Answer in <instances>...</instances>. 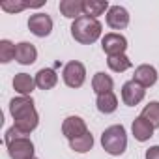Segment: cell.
<instances>
[{
	"label": "cell",
	"instance_id": "cell-1",
	"mask_svg": "<svg viewBox=\"0 0 159 159\" xmlns=\"http://www.w3.org/2000/svg\"><path fill=\"white\" fill-rule=\"evenodd\" d=\"M10 112L15 120V127L23 133V135H30L38 124H39V116L36 112V107H34V99L30 96H19V98H13L10 101Z\"/></svg>",
	"mask_w": 159,
	"mask_h": 159
},
{
	"label": "cell",
	"instance_id": "cell-2",
	"mask_svg": "<svg viewBox=\"0 0 159 159\" xmlns=\"http://www.w3.org/2000/svg\"><path fill=\"white\" fill-rule=\"evenodd\" d=\"M71 36L75 41L83 43V45H90L94 43L99 36H101V23L94 17L83 15L77 21H73L71 25Z\"/></svg>",
	"mask_w": 159,
	"mask_h": 159
},
{
	"label": "cell",
	"instance_id": "cell-3",
	"mask_svg": "<svg viewBox=\"0 0 159 159\" xmlns=\"http://www.w3.org/2000/svg\"><path fill=\"white\" fill-rule=\"evenodd\" d=\"M101 146L111 155H122L127 148V135L124 125H111L101 135Z\"/></svg>",
	"mask_w": 159,
	"mask_h": 159
},
{
	"label": "cell",
	"instance_id": "cell-4",
	"mask_svg": "<svg viewBox=\"0 0 159 159\" xmlns=\"http://www.w3.org/2000/svg\"><path fill=\"white\" fill-rule=\"evenodd\" d=\"M62 77H64V83L69 88H81L84 84V79H86V67L81 62L71 60L64 66Z\"/></svg>",
	"mask_w": 159,
	"mask_h": 159
},
{
	"label": "cell",
	"instance_id": "cell-5",
	"mask_svg": "<svg viewBox=\"0 0 159 159\" xmlns=\"http://www.w3.org/2000/svg\"><path fill=\"white\" fill-rule=\"evenodd\" d=\"M6 146H8V153L11 159H34V144L28 137L13 139Z\"/></svg>",
	"mask_w": 159,
	"mask_h": 159
},
{
	"label": "cell",
	"instance_id": "cell-6",
	"mask_svg": "<svg viewBox=\"0 0 159 159\" xmlns=\"http://www.w3.org/2000/svg\"><path fill=\"white\" fill-rule=\"evenodd\" d=\"M28 30L38 38H45L52 32V19L47 13H34L28 19Z\"/></svg>",
	"mask_w": 159,
	"mask_h": 159
},
{
	"label": "cell",
	"instance_id": "cell-7",
	"mask_svg": "<svg viewBox=\"0 0 159 159\" xmlns=\"http://www.w3.org/2000/svg\"><path fill=\"white\" fill-rule=\"evenodd\" d=\"M101 45H103V51H105L109 56H118V54H124V52H125V49H127V39H125L122 34L111 32V34H105V38L101 39Z\"/></svg>",
	"mask_w": 159,
	"mask_h": 159
},
{
	"label": "cell",
	"instance_id": "cell-8",
	"mask_svg": "<svg viewBox=\"0 0 159 159\" xmlns=\"http://www.w3.org/2000/svg\"><path fill=\"white\" fill-rule=\"evenodd\" d=\"M144 96H146V88L140 86V84L135 83V81H127V83L122 86V99H124V103H125L127 107L139 105V103L144 99Z\"/></svg>",
	"mask_w": 159,
	"mask_h": 159
},
{
	"label": "cell",
	"instance_id": "cell-9",
	"mask_svg": "<svg viewBox=\"0 0 159 159\" xmlns=\"http://www.w3.org/2000/svg\"><path fill=\"white\" fill-rule=\"evenodd\" d=\"M62 133L67 140H73L77 137L88 133V127H86V122L81 116H67L62 124Z\"/></svg>",
	"mask_w": 159,
	"mask_h": 159
},
{
	"label": "cell",
	"instance_id": "cell-10",
	"mask_svg": "<svg viewBox=\"0 0 159 159\" xmlns=\"http://www.w3.org/2000/svg\"><path fill=\"white\" fill-rule=\"evenodd\" d=\"M107 25L114 30H124L129 25V13L122 6H111L107 11Z\"/></svg>",
	"mask_w": 159,
	"mask_h": 159
},
{
	"label": "cell",
	"instance_id": "cell-11",
	"mask_svg": "<svg viewBox=\"0 0 159 159\" xmlns=\"http://www.w3.org/2000/svg\"><path fill=\"white\" fill-rule=\"evenodd\" d=\"M133 81L139 83L140 86L148 88V86H153L157 83V71L153 66H148V64H142L135 69V75H133Z\"/></svg>",
	"mask_w": 159,
	"mask_h": 159
},
{
	"label": "cell",
	"instance_id": "cell-12",
	"mask_svg": "<svg viewBox=\"0 0 159 159\" xmlns=\"http://www.w3.org/2000/svg\"><path fill=\"white\" fill-rule=\"evenodd\" d=\"M36 58H38V51H36V47H34L32 43L21 41V43L15 45V60H17L19 64L30 66V64L36 62Z\"/></svg>",
	"mask_w": 159,
	"mask_h": 159
},
{
	"label": "cell",
	"instance_id": "cell-13",
	"mask_svg": "<svg viewBox=\"0 0 159 159\" xmlns=\"http://www.w3.org/2000/svg\"><path fill=\"white\" fill-rule=\"evenodd\" d=\"M60 13L67 19H73L77 21L79 17H83L84 15V10H83V2L81 0H60Z\"/></svg>",
	"mask_w": 159,
	"mask_h": 159
},
{
	"label": "cell",
	"instance_id": "cell-14",
	"mask_svg": "<svg viewBox=\"0 0 159 159\" xmlns=\"http://www.w3.org/2000/svg\"><path fill=\"white\" fill-rule=\"evenodd\" d=\"M153 125L148 122V120H144L142 116H139V118H135L133 120V125H131V131H133V137L139 140V142H144V140H148L152 135H153Z\"/></svg>",
	"mask_w": 159,
	"mask_h": 159
},
{
	"label": "cell",
	"instance_id": "cell-15",
	"mask_svg": "<svg viewBox=\"0 0 159 159\" xmlns=\"http://www.w3.org/2000/svg\"><path fill=\"white\" fill-rule=\"evenodd\" d=\"M56 83H58V75L51 67H43L36 73V86L41 90H51L56 86Z\"/></svg>",
	"mask_w": 159,
	"mask_h": 159
},
{
	"label": "cell",
	"instance_id": "cell-16",
	"mask_svg": "<svg viewBox=\"0 0 159 159\" xmlns=\"http://www.w3.org/2000/svg\"><path fill=\"white\" fill-rule=\"evenodd\" d=\"M36 86V79H32L28 73H17L13 77V88L21 96H30Z\"/></svg>",
	"mask_w": 159,
	"mask_h": 159
},
{
	"label": "cell",
	"instance_id": "cell-17",
	"mask_svg": "<svg viewBox=\"0 0 159 159\" xmlns=\"http://www.w3.org/2000/svg\"><path fill=\"white\" fill-rule=\"evenodd\" d=\"M112 86H114L112 77H111V75H107V73H103V71L96 73V75H94V79H92V88H94V92H96L98 96H99V94L112 92Z\"/></svg>",
	"mask_w": 159,
	"mask_h": 159
},
{
	"label": "cell",
	"instance_id": "cell-18",
	"mask_svg": "<svg viewBox=\"0 0 159 159\" xmlns=\"http://www.w3.org/2000/svg\"><path fill=\"white\" fill-rule=\"evenodd\" d=\"M83 10H84V15L98 19L99 15L105 13V10H109V2L107 0H84Z\"/></svg>",
	"mask_w": 159,
	"mask_h": 159
},
{
	"label": "cell",
	"instance_id": "cell-19",
	"mask_svg": "<svg viewBox=\"0 0 159 159\" xmlns=\"http://www.w3.org/2000/svg\"><path fill=\"white\" fill-rule=\"evenodd\" d=\"M96 105H98V111H99V112L111 114V112H114V111L118 109V99H116V96H114L112 92H107V94H99V96H98Z\"/></svg>",
	"mask_w": 159,
	"mask_h": 159
},
{
	"label": "cell",
	"instance_id": "cell-20",
	"mask_svg": "<svg viewBox=\"0 0 159 159\" xmlns=\"http://www.w3.org/2000/svg\"><path fill=\"white\" fill-rule=\"evenodd\" d=\"M69 146H71V150L77 152V153H86V152H90L92 146H94V137H92V133L88 131V133H84V135H81V137L69 140Z\"/></svg>",
	"mask_w": 159,
	"mask_h": 159
},
{
	"label": "cell",
	"instance_id": "cell-21",
	"mask_svg": "<svg viewBox=\"0 0 159 159\" xmlns=\"http://www.w3.org/2000/svg\"><path fill=\"white\" fill-rule=\"evenodd\" d=\"M140 116H142L144 120H148L153 127H159V101H150V103L142 109Z\"/></svg>",
	"mask_w": 159,
	"mask_h": 159
},
{
	"label": "cell",
	"instance_id": "cell-22",
	"mask_svg": "<svg viewBox=\"0 0 159 159\" xmlns=\"http://www.w3.org/2000/svg\"><path fill=\"white\" fill-rule=\"evenodd\" d=\"M107 64H109V67H111L112 71H116V73H122V71H125V69L131 67V60H129L125 54L109 56V58H107Z\"/></svg>",
	"mask_w": 159,
	"mask_h": 159
},
{
	"label": "cell",
	"instance_id": "cell-23",
	"mask_svg": "<svg viewBox=\"0 0 159 159\" xmlns=\"http://www.w3.org/2000/svg\"><path fill=\"white\" fill-rule=\"evenodd\" d=\"M15 58V45L10 39H2L0 41V62L8 64Z\"/></svg>",
	"mask_w": 159,
	"mask_h": 159
},
{
	"label": "cell",
	"instance_id": "cell-24",
	"mask_svg": "<svg viewBox=\"0 0 159 159\" xmlns=\"http://www.w3.org/2000/svg\"><path fill=\"white\" fill-rule=\"evenodd\" d=\"M28 6L30 4H10V2H4L2 4V10H6V11H21V10H25Z\"/></svg>",
	"mask_w": 159,
	"mask_h": 159
},
{
	"label": "cell",
	"instance_id": "cell-25",
	"mask_svg": "<svg viewBox=\"0 0 159 159\" xmlns=\"http://www.w3.org/2000/svg\"><path fill=\"white\" fill-rule=\"evenodd\" d=\"M146 159H159V146H152L146 150Z\"/></svg>",
	"mask_w": 159,
	"mask_h": 159
},
{
	"label": "cell",
	"instance_id": "cell-26",
	"mask_svg": "<svg viewBox=\"0 0 159 159\" xmlns=\"http://www.w3.org/2000/svg\"><path fill=\"white\" fill-rule=\"evenodd\" d=\"M34 159H36V157H34Z\"/></svg>",
	"mask_w": 159,
	"mask_h": 159
}]
</instances>
